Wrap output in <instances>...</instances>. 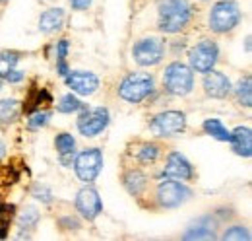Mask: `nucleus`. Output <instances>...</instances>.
Segmentation results:
<instances>
[{
    "mask_svg": "<svg viewBox=\"0 0 252 241\" xmlns=\"http://www.w3.org/2000/svg\"><path fill=\"white\" fill-rule=\"evenodd\" d=\"M190 20V6L185 0H167L159 6V30L165 33L181 31Z\"/></svg>",
    "mask_w": 252,
    "mask_h": 241,
    "instance_id": "obj_1",
    "label": "nucleus"
},
{
    "mask_svg": "<svg viewBox=\"0 0 252 241\" xmlns=\"http://www.w3.org/2000/svg\"><path fill=\"white\" fill-rule=\"evenodd\" d=\"M163 82H165L167 91H171L173 95H187L194 86V74L187 64L173 62V64L167 66Z\"/></svg>",
    "mask_w": 252,
    "mask_h": 241,
    "instance_id": "obj_2",
    "label": "nucleus"
},
{
    "mask_svg": "<svg viewBox=\"0 0 252 241\" xmlns=\"http://www.w3.org/2000/svg\"><path fill=\"white\" fill-rule=\"evenodd\" d=\"M239 20H241V8L233 0L218 2L212 8V14H210V26L218 33H225V31L233 30L239 24Z\"/></svg>",
    "mask_w": 252,
    "mask_h": 241,
    "instance_id": "obj_3",
    "label": "nucleus"
},
{
    "mask_svg": "<svg viewBox=\"0 0 252 241\" xmlns=\"http://www.w3.org/2000/svg\"><path fill=\"white\" fill-rule=\"evenodd\" d=\"M154 90V78L150 74H142V72H136V74H130L126 76L119 88L121 97L130 101V103H138L142 99H146Z\"/></svg>",
    "mask_w": 252,
    "mask_h": 241,
    "instance_id": "obj_4",
    "label": "nucleus"
},
{
    "mask_svg": "<svg viewBox=\"0 0 252 241\" xmlns=\"http://www.w3.org/2000/svg\"><path fill=\"white\" fill-rule=\"evenodd\" d=\"M163 51H165V45L161 39L156 37H150V39H142L134 45L132 49V55L134 60L142 66H154L158 64L159 60L163 59Z\"/></svg>",
    "mask_w": 252,
    "mask_h": 241,
    "instance_id": "obj_5",
    "label": "nucleus"
},
{
    "mask_svg": "<svg viewBox=\"0 0 252 241\" xmlns=\"http://www.w3.org/2000/svg\"><path fill=\"white\" fill-rule=\"evenodd\" d=\"M101 165H103V154L97 150V148H92V150H86L82 152L78 158H76V173L78 177L86 183L94 181L99 171H101Z\"/></svg>",
    "mask_w": 252,
    "mask_h": 241,
    "instance_id": "obj_6",
    "label": "nucleus"
},
{
    "mask_svg": "<svg viewBox=\"0 0 252 241\" xmlns=\"http://www.w3.org/2000/svg\"><path fill=\"white\" fill-rule=\"evenodd\" d=\"M218 45L214 41H202L190 51V64L196 72H208L218 62Z\"/></svg>",
    "mask_w": 252,
    "mask_h": 241,
    "instance_id": "obj_7",
    "label": "nucleus"
},
{
    "mask_svg": "<svg viewBox=\"0 0 252 241\" xmlns=\"http://www.w3.org/2000/svg\"><path fill=\"white\" fill-rule=\"evenodd\" d=\"M185 122L187 119L181 111H165V113H159L158 117L152 120V130L158 136H173V134L183 132Z\"/></svg>",
    "mask_w": 252,
    "mask_h": 241,
    "instance_id": "obj_8",
    "label": "nucleus"
},
{
    "mask_svg": "<svg viewBox=\"0 0 252 241\" xmlns=\"http://www.w3.org/2000/svg\"><path fill=\"white\" fill-rule=\"evenodd\" d=\"M107 124H109V111L103 107L86 111L78 119V128L84 136H97L101 130H105Z\"/></svg>",
    "mask_w": 252,
    "mask_h": 241,
    "instance_id": "obj_9",
    "label": "nucleus"
},
{
    "mask_svg": "<svg viewBox=\"0 0 252 241\" xmlns=\"http://www.w3.org/2000/svg\"><path fill=\"white\" fill-rule=\"evenodd\" d=\"M190 195H192L190 189H187L185 185H181L179 181H165V183L159 185V189H158L159 202H161L163 206H169V208L183 204Z\"/></svg>",
    "mask_w": 252,
    "mask_h": 241,
    "instance_id": "obj_10",
    "label": "nucleus"
},
{
    "mask_svg": "<svg viewBox=\"0 0 252 241\" xmlns=\"http://www.w3.org/2000/svg\"><path fill=\"white\" fill-rule=\"evenodd\" d=\"M76 208H78V212H80L84 218H88V220L97 218L101 208H103L97 191L90 189V187H88V189H82V191L78 193V199H76Z\"/></svg>",
    "mask_w": 252,
    "mask_h": 241,
    "instance_id": "obj_11",
    "label": "nucleus"
},
{
    "mask_svg": "<svg viewBox=\"0 0 252 241\" xmlns=\"http://www.w3.org/2000/svg\"><path fill=\"white\" fill-rule=\"evenodd\" d=\"M66 84L80 95H92L99 88V78L92 72H70L66 74Z\"/></svg>",
    "mask_w": 252,
    "mask_h": 241,
    "instance_id": "obj_12",
    "label": "nucleus"
},
{
    "mask_svg": "<svg viewBox=\"0 0 252 241\" xmlns=\"http://www.w3.org/2000/svg\"><path fill=\"white\" fill-rule=\"evenodd\" d=\"M165 175L171 177V179H181L187 181L192 177V165L189 163V160L179 154V152H173L167 160V165H165Z\"/></svg>",
    "mask_w": 252,
    "mask_h": 241,
    "instance_id": "obj_13",
    "label": "nucleus"
},
{
    "mask_svg": "<svg viewBox=\"0 0 252 241\" xmlns=\"http://www.w3.org/2000/svg\"><path fill=\"white\" fill-rule=\"evenodd\" d=\"M204 90H206L208 95L221 99L231 91V82H229V78L225 74L216 72V70H212V72L208 70V74L204 78Z\"/></svg>",
    "mask_w": 252,
    "mask_h": 241,
    "instance_id": "obj_14",
    "label": "nucleus"
},
{
    "mask_svg": "<svg viewBox=\"0 0 252 241\" xmlns=\"http://www.w3.org/2000/svg\"><path fill=\"white\" fill-rule=\"evenodd\" d=\"M231 144H233V150L237 152L239 156H245V158H251L252 156V132L249 126H239L231 132Z\"/></svg>",
    "mask_w": 252,
    "mask_h": 241,
    "instance_id": "obj_15",
    "label": "nucleus"
},
{
    "mask_svg": "<svg viewBox=\"0 0 252 241\" xmlns=\"http://www.w3.org/2000/svg\"><path fill=\"white\" fill-rule=\"evenodd\" d=\"M64 22V12L61 8H51L47 10L45 14H41V20H39V28L45 33H51V31L59 30Z\"/></svg>",
    "mask_w": 252,
    "mask_h": 241,
    "instance_id": "obj_16",
    "label": "nucleus"
},
{
    "mask_svg": "<svg viewBox=\"0 0 252 241\" xmlns=\"http://www.w3.org/2000/svg\"><path fill=\"white\" fill-rule=\"evenodd\" d=\"M204 130H206L210 136L221 140V142H227V140L231 138V132L223 126V122H221L220 119H208L204 122Z\"/></svg>",
    "mask_w": 252,
    "mask_h": 241,
    "instance_id": "obj_17",
    "label": "nucleus"
},
{
    "mask_svg": "<svg viewBox=\"0 0 252 241\" xmlns=\"http://www.w3.org/2000/svg\"><path fill=\"white\" fill-rule=\"evenodd\" d=\"M126 187H128V191L132 193V195H140L142 193V189L146 187V175L144 173H140V171H130L128 175H126Z\"/></svg>",
    "mask_w": 252,
    "mask_h": 241,
    "instance_id": "obj_18",
    "label": "nucleus"
},
{
    "mask_svg": "<svg viewBox=\"0 0 252 241\" xmlns=\"http://www.w3.org/2000/svg\"><path fill=\"white\" fill-rule=\"evenodd\" d=\"M18 55L16 53H0V78H6L14 66L18 64Z\"/></svg>",
    "mask_w": 252,
    "mask_h": 241,
    "instance_id": "obj_19",
    "label": "nucleus"
},
{
    "mask_svg": "<svg viewBox=\"0 0 252 241\" xmlns=\"http://www.w3.org/2000/svg\"><path fill=\"white\" fill-rule=\"evenodd\" d=\"M252 82H251V76H247L241 84H239V90H237V95H239V101L241 105L245 107H251L252 105Z\"/></svg>",
    "mask_w": 252,
    "mask_h": 241,
    "instance_id": "obj_20",
    "label": "nucleus"
},
{
    "mask_svg": "<svg viewBox=\"0 0 252 241\" xmlns=\"http://www.w3.org/2000/svg\"><path fill=\"white\" fill-rule=\"evenodd\" d=\"M74 146H76V142H74V138H72V134H59L57 136V150L61 152V156H68V154H74Z\"/></svg>",
    "mask_w": 252,
    "mask_h": 241,
    "instance_id": "obj_21",
    "label": "nucleus"
},
{
    "mask_svg": "<svg viewBox=\"0 0 252 241\" xmlns=\"http://www.w3.org/2000/svg\"><path fill=\"white\" fill-rule=\"evenodd\" d=\"M78 109H82V103L74 95H64L63 99H61V103H59V111L61 113H74Z\"/></svg>",
    "mask_w": 252,
    "mask_h": 241,
    "instance_id": "obj_22",
    "label": "nucleus"
},
{
    "mask_svg": "<svg viewBox=\"0 0 252 241\" xmlns=\"http://www.w3.org/2000/svg\"><path fill=\"white\" fill-rule=\"evenodd\" d=\"M223 240H251V234L243 228V226H235V228H229L227 232H225V236H223Z\"/></svg>",
    "mask_w": 252,
    "mask_h": 241,
    "instance_id": "obj_23",
    "label": "nucleus"
},
{
    "mask_svg": "<svg viewBox=\"0 0 252 241\" xmlns=\"http://www.w3.org/2000/svg\"><path fill=\"white\" fill-rule=\"evenodd\" d=\"M18 113V105L16 101H0V117L4 120H10L16 117Z\"/></svg>",
    "mask_w": 252,
    "mask_h": 241,
    "instance_id": "obj_24",
    "label": "nucleus"
},
{
    "mask_svg": "<svg viewBox=\"0 0 252 241\" xmlns=\"http://www.w3.org/2000/svg\"><path fill=\"white\" fill-rule=\"evenodd\" d=\"M158 154L159 148L156 144H146L142 150L138 152V158H140V161H154L158 158Z\"/></svg>",
    "mask_w": 252,
    "mask_h": 241,
    "instance_id": "obj_25",
    "label": "nucleus"
},
{
    "mask_svg": "<svg viewBox=\"0 0 252 241\" xmlns=\"http://www.w3.org/2000/svg\"><path fill=\"white\" fill-rule=\"evenodd\" d=\"M214 238H216L214 232H212V230L204 232V228H194L192 232H189V234L185 236V240H214Z\"/></svg>",
    "mask_w": 252,
    "mask_h": 241,
    "instance_id": "obj_26",
    "label": "nucleus"
},
{
    "mask_svg": "<svg viewBox=\"0 0 252 241\" xmlns=\"http://www.w3.org/2000/svg\"><path fill=\"white\" fill-rule=\"evenodd\" d=\"M37 218H39V214L35 208H28V210L24 212V216H22V226H26V228H33L35 226V222H37Z\"/></svg>",
    "mask_w": 252,
    "mask_h": 241,
    "instance_id": "obj_27",
    "label": "nucleus"
},
{
    "mask_svg": "<svg viewBox=\"0 0 252 241\" xmlns=\"http://www.w3.org/2000/svg\"><path fill=\"white\" fill-rule=\"evenodd\" d=\"M49 117H51L49 113H41V111H39V113H35L32 119H30V126H32V128H39V126H45V124L49 122Z\"/></svg>",
    "mask_w": 252,
    "mask_h": 241,
    "instance_id": "obj_28",
    "label": "nucleus"
},
{
    "mask_svg": "<svg viewBox=\"0 0 252 241\" xmlns=\"http://www.w3.org/2000/svg\"><path fill=\"white\" fill-rule=\"evenodd\" d=\"M66 53H68V41L63 39V41L59 43V60L66 59Z\"/></svg>",
    "mask_w": 252,
    "mask_h": 241,
    "instance_id": "obj_29",
    "label": "nucleus"
},
{
    "mask_svg": "<svg viewBox=\"0 0 252 241\" xmlns=\"http://www.w3.org/2000/svg\"><path fill=\"white\" fill-rule=\"evenodd\" d=\"M72 2V6L76 8V10H86L90 4H92V0H70Z\"/></svg>",
    "mask_w": 252,
    "mask_h": 241,
    "instance_id": "obj_30",
    "label": "nucleus"
},
{
    "mask_svg": "<svg viewBox=\"0 0 252 241\" xmlns=\"http://www.w3.org/2000/svg\"><path fill=\"white\" fill-rule=\"evenodd\" d=\"M22 78H24V74H22V72H16V70H12V72L6 76V80H8V82H20Z\"/></svg>",
    "mask_w": 252,
    "mask_h": 241,
    "instance_id": "obj_31",
    "label": "nucleus"
},
{
    "mask_svg": "<svg viewBox=\"0 0 252 241\" xmlns=\"http://www.w3.org/2000/svg\"><path fill=\"white\" fill-rule=\"evenodd\" d=\"M0 88H2V86H0Z\"/></svg>",
    "mask_w": 252,
    "mask_h": 241,
    "instance_id": "obj_32",
    "label": "nucleus"
}]
</instances>
